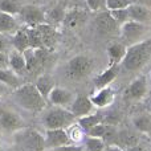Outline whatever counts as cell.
Returning a JSON list of instances; mask_svg holds the SVG:
<instances>
[{
  "label": "cell",
  "instance_id": "cell-24",
  "mask_svg": "<svg viewBox=\"0 0 151 151\" xmlns=\"http://www.w3.org/2000/svg\"><path fill=\"white\" fill-rule=\"evenodd\" d=\"M19 28L20 27H19V23L15 19V16L0 11V33H15Z\"/></svg>",
  "mask_w": 151,
  "mask_h": 151
},
{
  "label": "cell",
  "instance_id": "cell-6",
  "mask_svg": "<svg viewBox=\"0 0 151 151\" xmlns=\"http://www.w3.org/2000/svg\"><path fill=\"white\" fill-rule=\"evenodd\" d=\"M96 29L101 36H113V35L119 33V24L114 20L110 11L105 9L101 11L94 19Z\"/></svg>",
  "mask_w": 151,
  "mask_h": 151
},
{
  "label": "cell",
  "instance_id": "cell-2",
  "mask_svg": "<svg viewBox=\"0 0 151 151\" xmlns=\"http://www.w3.org/2000/svg\"><path fill=\"white\" fill-rule=\"evenodd\" d=\"M151 57V37L145 39L127 47L125 58L122 61L123 69L127 72H137L150 60Z\"/></svg>",
  "mask_w": 151,
  "mask_h": 151
},
{
  "label": "cell",
  "instance_id": "cell-37",
  "mask_svg": "<svg viewBox=\"0 0 151 151\" xmlns=\"http://www.w3.org/2000/svg\"><path fill=\"white\" fill-rule=\"evenodd\" d=\"M45 151H82V146L80 145H65V146L55 147V149H47Z\"/></svg>",
  "mask_w": 151,
  "mask_h": 151
},
{
  "label": "cell",
  "instance_id": "cell-36",
  "mask_svg": "<svg viewBox=\"0 0 151 151\" xmlns=\"http://www.w3.org/2000/svg\"><path fill=\"white\" fill-rule=\"evenodd\" d=\"M86 5L93 12H101L106 9V0H86Z\"/></svg>",
  "mask_w": 151,
  "mask_h": 151
},
{
  "label": "cell",
  "instance_id": "cell-14",
  "mask_svg": "<svg viewBox=\"0 0 151 151\" xmlns=\"http://www.w3.org/2000/svg\"><path fill=\"white\" fill-rule=\"evenodd\" d=\"M119 70H121L119 64H111L106 70H104L102 73H99L97 76V77H94V80H93L94 88H96L97 90H99V89H102V88L109 86L110 83L118 77Z\"/></svg>",
  "mask_w": 151,
  "mask_h": 151
},
{
  "label": "cell",
  "instance_id": "cell-18",
  "mask_svg": "<svg viewBox=\"0 0 151 151\" xmlns=\"http://www.w3.org/2000/svg\"><path fill=\"white\" fill-rule=\"evenodd\" d=\"M40 31V35H41L42 39V44H44V48L47 49H52L55 47L56 41H57V32H56L55 27L50 25L48 23L40 24V25H36Z\"/></svg>",
  "mask_w": 151,
  "mask_h": 151
},
{
  "label": "cell",
  "instance_id": "cell-12",
  "mask_svg": "<svg viewBox=\"0 0 151 151\" xmlns=\"http://www.w3.org/2000/svg\"><path fill=\"white\" fill-rule=\"evenodd\" d=\"M93 109H94V105L91 102L90 97H86V96H76L74 101L69 106V110H70L72 114L77 119L93 113Z\"/></svg>",
  "mask_w": 151,
  "mask_h": 151
},
{
  "label": "cell",
  "instance_id": "cell-7",
  "mask_svg": "<svg viewBox=\"0 0 151 151\" xmlns=\"http://www.w3.org/2000/svg\"><path fill=\"white\" fill-rule=\"evenodd\" d=\"M19 17L27 27H36L47 23V15H45L44 9L35 4L23 5L20 13H19Z\"/></svg>",
  "mask_w": 151,
  "mask_h": 151
},
{
  "label": "cell",
  "instance_id": "cell-44",
  "mask_svg": "<svg viewBox=\"0 0 151 151\" xmlns=\"http://www.w3.org/2000/svg\"><path fill=\"white\" fill-rule=\"evenodd\" d=\"M0 151H4V150H3V149H0Z\"/></svg>",
  "mask_w": 151,
  "mask_h": 151
},
{
  "label": "cell",
  "instance_id": "cell-33",
  "mask_svg": "<svg viewBox=\"0 0 151 151\" xmlns=\"http://www.w3.org/2000/svg\"><path fill=\"white\" fill-rule=\"evenodd\" d=\"M107 127H109L107 123H105V122L98 123V125L93 126L91 129H89V130L86 131V135L88 137H96V138H104L105 134H106V131H107Z\"/></svg>",
  "mask_w": 151,
  "mask_h": 151
},
{
  "label": "cell",
  "instance_id": "cell-30",
  "mask_svg": "<svg viewBox=\"0 0 151 151\" xmlns=\"http://www.w3.org/2000/svg\"><path fill=\"white\" fill-rule=\"evenodd\" d=\"M106 147V143L102 138H96V137H88L83 139L82 151H104Z\"/></svg>",
  "mask_w": 151,
  "mask_h": 151
},
{
  "label": "cell",
  "instance_id": "cell-23",
  "mask_svg": "<svg viewBox=\"0 0 151 151\" xmlns=\"http://www.w3.org/2000/svg\"><path fill=\"white\" fill-rule=\"evenodd\" d=\"M12 44L13 48L19 52H25L29 48V39H28V32H27V27H21L13 33L12 37Z\"/></svg>",
  "mask_w": 151,
  "mask_h": 151
},
{
  "label": "cell",
  "instance_id": "cell-43",
  "mask_svg": "<svg viewBox=\"0 0 151 151\" xmlns=\"http://www.w3.org/2000/svg\"><path fill=\"white\" fill-rule=\"evenodd\" d=\"M150 113H151V105H150Z\"/></svg>",
  "mask_w": 151,
  "mask_h": 151
},
{
  "label": "cell",
  "instance_id": "cell-34",
  "mask_svg": "<svg viewBox=\"0 0 151 151\" xmlns=\"http://www.w3.org/2000/svg\"><path fill=\"white\" fill-rule=\"evenodd\" d=\"M109 11V9H107ZM110 13H111V16L114 17V20L117 21L119 25H122L123 23H126V21L130 20V17H129V12H127V8H122V9H113L110 11Z\"/></svg>",
  "mask_w": 151,
  "mask_h": 151
},
{
  "label": "cell",
  "instance_id": "cell-31",
  "mask_svg": "<svg viewBox=\"0 0 151 151\" xmlns=\"http://www.w3.org/2000/svg\"><path fill=\"white\" fill-rule=\"evenodd\" d=\"M66 133H68L69 139H70V142L73 145H78L80 142H82L83 139H85V135H86L83 129L76 122L72 123V125L66 129Z\"/></svg>",
  "mask_w": 151,
  "mask_h": 151
},
{
  "label": "cell",
  "instance_id": "cell-9",
  "mask_svg": "<svg viewBox=\"0 0 151 151\" xmlns=\"http://www.w3.org/2000/svg\"><path fill=\"white\" fill-rule=\"evenodd\" d=\"M44 142H45V150L72 143L68 133H66V129H48L45 131Z\"/></svg>",
  "mask_w": 151,
  "mask_h": 151
},
{
  "label": "cell",
  "instance_id": "cell-35",
  "mask_svg": "<svg viewBox=\"0 0 151 151\" xmlns=\"http://www.w3.org/2000/svg\"><path fill=\"white\" fill-rule=\"evenodd\" d=\"M130 4V0H106V9H122V8H127Z\"/></svg>",
  "mask_w": 151,
  "mask_h": 151
},
{
  "label": "cell",
  "instance_id": "cell-20",
  "mask_svg": "<svg viewBox=\"0 0 151 151\" xmlns=\"http://www.w3.org/2000/svg\"><path fill=\"white\" fill-rule=\"evenodd\" d=\"M35 86L37 88V90L40 91L42 97L48 101V97H49L50 91L55 89L56 83H55V80H53L52 76L49 74H41L37 77L36 82H35Z\"/></svg>",
  "mask_w": 151,
  "mask_h": 151
},
{
  "label": "cell",
  "instance_id": "cell-13",
  "mask_svg": "<svg viewBox=\"0 0 151 151\" xmlns=\"http://www.w3.org/2000/svg\"><path fill=\"white\" fill-rule=\"evenodd\" d=\"M147 94V81L146 77L141 76V77L135 78L126 89V97L133 101H141L146 97Z\"/></svg>",
  "mask_w": 151,
  "mask_h": 151
},
{
  "label": "cell",
  "instance_id": "cell-25",
  "mask_svg": "<svg viewBox=\"0 0 151 151\" xmlns=\"http://www.w3.org/2000/svg\"><path fill=\"white\" fill-rule=\"evenodd\" d=\"M133 125L137 131L151 134V113H141L133 118Z\"/></svg>",
  "mask_w": 151,
  "mask_h": 151
},
{
  "label": "cell",
  "instance_id": "cell-15",
  "mask_svg": "<svg viewBox=\"0 0 151 151\" xmlns=\"http://www.w3.org/2000/svg\"><path fill=\"white\" fill-rule=\"evenodd\" d=\"M91 102L96 107H107L109 105H111L115 99V90L109 86L102 88L97 91L96 94L90 97Z\"/></svg>",
  "mask_w": 151,
  "mask_h": 151
},
{
  "label": "cell",
  "instance_id": "cell-40",
  "mask_svg": "<svg viewBox=\"0 0 151 151\" xmlns=\"http://www.w3.org/2000/svg\"><path fill=\"white\" fill-rule=\"evenodd\" d=\"M5 47H7V40H5L4 35L0 33V52H4Z\"/></svg>",
  "mask_w": 151,
  "mask_h": 151
},
{
  "label": "cell",
  "instance_id": "cell-27",
  "mask_svg": "<svg viewBox=\"0 0 151 151\" xmlns=\"http://www.w3.org/2000/svg\"><path fill=\"white\" fill-rule=\"evenodd\" d=\"M117 145L121 146L122 149H130V147L138 145V137L134 133L129 130L125 131H118V139H117Z\"/></svg>",
  "mask_w": 151,
  "mask_h": 151
},
{
  "label": "cell",
  "instance_id": "cell-26",
  "mask_svg": "<svg viewBox=\"0 0 151 151\" xmlns=\"http://www.w3.org/2000/svg\"><path fill=\"white\" fill-rule=\"evenodd\" d=\"M104 122V114L99 111H93L90 114L85 115V117H81L78 118V125L83 129V131H88L89 129H91L93 126L98 125V123H102Z\"/></svg>",
  "mask_w": 151,
  "mask_h": 151
},
{
  "label": "cell",
  "instance_id": "cell-5",
  "mask_svg": "<svg viewBox=\"0 0 151 151\" xmlns=\"http://www.w3.org/2000/svg\"><path fill=\"white\" fill-rule=\"evenodd\" d=\"M146 32H147L146 24L138 23V21H134V20L126 21V23H123L119 27L121 39H122V42L126 47H130V45L143 40L142 37L146 35Z\"/></svg>",
  "mask_w": 151,
  "mask_h": 151
},
{
  "label": "cell",
  "instance_id": "cell-10",
  "mask_svg": "<svg viewBox=\"0 0 151 151\" xmlns=\"http://www.w3.org/2000/svg\"><path fill=\"white\" fill-rule=\"evenodd\" d=\"M76 96L70 90L65 88H60V86H55L52 91H50L48 101L53 105V106H60V107H66L70 106L72 102L74 101Z\"/></svg>",
  "mask_w": 151,
  "mask_h": 151
},
{
  "label": "cell",
  "instance_id": "cell-3",
  "mask_svg": "<svg viewBox=\"0 0 151 151\" xmlns=\"http://www.w3.org/2000/svg\"><path fill=\"white\" fill-rule=\"evenodd\" d=\"M77 118L72 114L70 110L60 106H53L45 110L41 115V122L45 130L48 129H68Z\"/></svg>",
  "mask_w": 151,
  "mask_h": 151
},
{
  "label": "cell",
  "instance_id": "cell-17",
  "mask_svg": "<svg viewBox=\"0 0 151 151\" xmlns=\"http://www.w3.org/2000/svg\"><path fill=\"white\" fill-rule=\"evenodd\" d=\"M127 12H129L130 20L143 23V24H149L151 21V11L147 7H145V5L133 4L131 3L127 7Z\"/></svg>",
  "mask_w": 151,
  "mask_h": 151
},
{
  "label": "cell",
  "instance_id": "cell-28",
  "mask_svg": "<svg viewBox=\"0 0 151 151\" xmlns=\"http://www.w3.org/2000/svg\"><path fill=\"white\" fill-rule=\"evenodd\" d=\"M47 15V23L48 24H63L64 17L66 15V9L63 4H58L56 7H53L52 9H49V12L45 13Z\"/></svg>",
  "mask_w": 151,
  "mask_h": 151
},
{
  "label": "cell",
  "instance_id": "cell-16",
  "mask_svg": "<svg viewBox=\"0 0 151 151\" xmlns=\"http://www.w3.org/2000/svg\"><path fill=\"white\" fill-rule=\"evenodd\" d=\"M86 12L83 9H80V8H73V9H69L66 11V15L64 17L63 21V25L66 27V28H78L80 25H82L83 23L86 21Z\"/></svg>",
  "mask_w": 151,
  "mask_h": 151
},
{
  "label": "cell",
  "instance_id": "cell-32",
  "mask_svg": "<svg viewBox=\"0 0 151 151\" xmlns=\"http://www.w3.org/2000/svg\"><path fill=\"white\" fill-rule=\"evenodd\" d=\"M27 32H28L29 39V48H33V49L44 48L41 35H40V31L37 27H27Z\"/></svg>",
  "mask_w": 151,
  "mask_h": 151
},
{
  "label": "cell",
  "instance_id": "cell-8",
  "mask_svg": "<svg viewBox=\"0 0 151 151\" xmlns=\"http://www.w3.org/2000/svg\"><path fill=\"white\" fill-rule=\"evenodd\" d=\"M19 143L28 151H45L44 137L35 130H25L19 138Z\"/></svg>",
  "mask_w": 151,
  "mask_h": 151
},
{
  "label": "cell",
  "instance_id": "cell-41",
  "mask_svg": "<svg viewBox=\"0 0 151 151\" xmlns=\"http://www.w3.org/2000/svg\"><path fill=\"white\" fill-rule=\"evenodd\" d=\"M8 90H11V89L8 88V86H5L4 83L0 81V97H1V96H5V94L8 93Z\"/></svg>",
  "mask_w": 151,
  "mask_h": 151
},
{
  "label": "cell",
  "instance_id": "cell-29",
  "mask_svg": "<svg viewBox=\"0 0 151 151\" xmlns=\"http://www.w3.org/2000/svg\"><path fill=\"white\" fill-rule=\"evenodd\" d=\"M21 4L19 0H0V11L12 16H19L21 11Z\"/></svg>",
  "mask_w": 151,
  "mask_h": 151
},
{
  "label": "cell",
  "instance_id": "cell-42",
  "mask_svg": "<svg viewBox=\"0 0 151 151\" xmlns=\"http://www.w3.org/2000/svg\"><path fill=\"white\" fill-rule=\"evenodd\" d=\"M127 151H147L145 147H142L141 145H135V146L130 147V149H127Z\"/></svg>",
  "mask_w": 151,
  "mask_h": 151
},
{
  "label": "cell",
  "instance_id": "cell-22",
  "mask_svg": "<svg viewBox=\"0 0 151 151\" xmlns=\"http://www.w3.org/2000/svg\"><path fill=\"white\" fill-rule=\"evenodd\" d=\"M8 66L17 74H21L23 72H25V57H24V53L19 52L16 49L12 50L8 55Z\"/></svg>",
  "mask_w": 151,
  "mask_h": 151
},
{
  "label": "cell",
  "instance_id": "cell-4",
  "mask_svg": "<svg viewBox=\"0 0 151 151\" xmlns=\"http://www.w3.org/2000/svg\"><path fill=\"white\" fill-rule=\"evenodd\" d=\"M94 68V60L86 55H77L68 61L65 68V74L70 80L80 81L88 77Z\"/></svg>",
  "mask_w": 151,
  "mask_h": 151
},
{
  "label": "cell",
  "instance_id": "cell-19",
  "mask_svg": "<svg viewBox=\"0 0 151 151\" xmlns=\"http://www.w3.org/2000/svg\"><path fill=\"white\" fill-rule=\"evenodd\" d=\"M126 50L127 47L123 44L122 41H117V42H111L107 48V56L110 58L111 64H122L123 58H125Z\"/></svg>",
  "mask_w": 151,
  "mask_h": 151
},
{
  "label": "cell",
  "instance_id": "cell-38",
  "mask_svg": "<svg viewBox=\"0 0 151 151\" xmlns=\"http://www.w3.org/2000/svg\"><path fill=\"white\" fill-rule=\"evenodd\" d=\"M104 151H127V150L122 149V147L118 146V145H106Z\"/></svg>",
  "mask_w": 151,
  "mask_h": 151
},
{
  "label": "cell",
  "instance_id": "cell-11",
  "mask_svg": "<svg viewBox=\"0 0 151 151\" xmlns=\"http://www.w3.org/2000/svg\"><path fill=\"white\" fill-rule=\"evenodd\" d=\"M0 127L7 131H19L24 127L20 115L11 110H0Z\"/></svg>",
  "mask_w": 151,
  "mask_h": 151
},
{
  "label": "cell",
  "instance_id": "cell-39",
  "mask_svg": "<svg viewBox=\"0 0 151 151\" xmlns=\"http://www.w3.org/2000/svg\"><path fill=\"white\" fill-rule=\"evenodd\" d=\"M8 65V56L4 52H0V66Z\"/></svg>",
  "mask_w": 151,
  "mask_h": 151
},
{
  "label": "cell",
  "instance_id": "cell-21",
  "mask_svg": "<svg viewBox=\"0 0 151 151\" xmlns=\"http://www.w3.org/2000/svg\"><path fill=\"white\" fill-rule=\"evenodd\" d=\"M0 81L4 83L5 86H8L9 89L15 90L19 86H21V80H20V74H17L16 72H13L12 69H5L1 68L0 69Z\"/></svg>",
  "mask_w": 151,
  "mask_h": 151
},
{
  "label": "cell",
  "instance_id": "cell-1",
  "mask_svg": "<svg viewBox=\"0 0 151 151\" xmlns=\"http://www.w3.org/2000/svg\"><path fill=\"white\" fill-rule=\"evenodd\" d=\"M12 97L19 106L31 113L44 111L47 107V99L40 94L35 83H23L12 90Z\"/></svg>",
  "mask_w": 151,
  "mask_h": 151
}]
</instances>
